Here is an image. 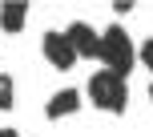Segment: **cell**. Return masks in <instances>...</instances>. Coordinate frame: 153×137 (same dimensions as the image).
I'll return each mask as SVG.
<instances>
[{
  "label": "cell",
  "mask_w": 153,
  "mask_h": 137,
  "mask_svg": "<svg viewBox=\"0 0 153 137\" xmlns=\"http://www.w3.org/2000/svg\"><path fill=\"white\" fill-rule=\"evenodd\" d=\"M101 61H105L109 73H117V77L133 73L137 53H133V40H129V32H125L121 24H109V28L101 32Z\"/></svg>",
  "instance_id": "cell-1"
},
{
  "label": "cell",
  "mask_w": 153,
  "mask_h": 137,
  "mask_svg": "<svg viewBox=\"0 0 153 137\" xmlns=\"http://www.w3.org/2000/svg\"><path fill=\"white\" fill-rule=\"evenodd\" d=\"M89 101H93L97 109H105V113H125V105H129L125 77L109 73V68L93 73V77H89Z\"/></svg>",
  "instance_id": "cell-2"
},
{
  "label": "cell",
  "mask_w": 153,
  "mask_h": 137,
  "mask_svg": "<svg viewBox=\"0 0 153 137\" xmlns=\"http://www.w3.org/2000/svg\"><path fill=\"white\" fill-rule=\"evenodd\" d=\"M40 48H45L48 65H53V68H61V73H69V68H73L76 61H81V57H76V48L69 45V36H65L61 28L45 32V40H40Z\"/></svg>",
  "instance_id": "cell-3"
},
{
  "label": "cell",
  "mask_w": 153,
  "mask_h": 137,
  "mask_svg": "<svg viewBox=\"0 0 153 137\" xmlns=\"http://www.w3.org/2000/svg\"><path fill=\"white\" fill-rule=\"evenodd\" d=\"M65 36H69V45L76 48V57H89V61H101V36L93 24L85 20H73L69 28H65Z\"/></svg>",
  "instance_id": "cell-4"
},
{
  "label": "cell",
  "mask_w": 153,
  "mask_h": 137,
  "mask_svg": "<svg viewBox=\"0 0 153 137\" xmlns=\"http://www.w3.org/2000/svg\"><path fill=\"white\" fill-rule=\"evenodd\" d=\"M76 109H81V93L76 89H56L48 97V105H45V117L48 121H61V117H73Z\"/></svg>",
  "instance_id": "cell-5"
},
{
  "label": "cell",
  "mask_w": 153,
  "mask_h": 137,
  "mask_svg": "<svg viewBox=\"0 0 153 137\" xmlns=\"http://www.w3.org/2000/svg\"><path fill=\"white\" fill-rule=\"evenodd\" d=\"M24 20H28V4H24V0H12V4L0 8V28L4 32H20Z\"/></svg>",
  "instance_id": "cell-6"
},
{
  "label": "cell",
  "mask_w": 153,
  "mask_h": 137,
  "mask_svg": "<svg viewBox=\"0 0 153 137\" xmlns=\"http://www.w3.org/2000/svg\"><path fill=\"white\" fill-rule=\"evenodd\" d=\"M12 93H16V85H12V77L8 73H0V109H12Z\"/></svg>",
  "instance_id": "cell-7"
},
{
  "label": "cell",
  "mask_w": 153,
  "mask_h": 137,
  "mask_svg": "<svg viewBox=\"0 0 153 137\" xmlns=\"http://www.w3.org/2000/svg\"><path fill=\"white\" fill-rule=\"evenodd\" d=\"M137 61H141V65H145V68H149V73H153V36H149V40H145V45H141V48H137Z\"/></svg>",
  "instance_id": "cell-8"
},
{
  "label": "cell",
  "mask_w": 153,
  "mask_h": 137,
  "mask_svg": "<svg viewBox=\"0 0 153 137\" xmlns=\"http://www.w3.org/2000/svg\"><path fill=\"white\" fill-rule=\"evenodd\" d=\"M113 12H117V16H125V12H133V0H117V4H113Z\"/></svg>",
  "instance_id": "cell-9"
},
{
  "label": "cell",
  "mask_w": 153,
  "mask_h": 137,
  "mask_svg": "<svg viewBox=\"0 0 153 137\" xmlns=\"http://www.w3.org/2000/svg\"><path fill=\"white\" fill-rule=\"evenodd\" d=\"M0 137H20V133H16V129H0Z\"/></svg>",
  "instance_id": "cell-10"
},
{
  "label": "cell",
  "mask_w": 153,
  "mask_h": 137,
  "mask_svg": "<svg viewBox=\"0 0 153 137\" xmlns=\"http://www.w3.org/2000/svg\"><path fill=\"white\" fill-rule=\"evenodd\" d=\"M149 101H153V85H149Z\"/></svg>",
  "instance_id": "cell-11"
}]
</instances>
